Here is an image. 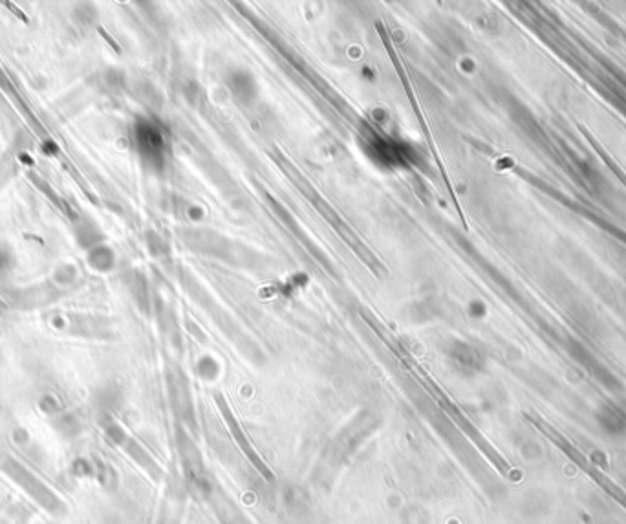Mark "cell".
I'll return each instance as SVG.
<instances>
[{
    "instance_id": "obj_2",
    "label": "cell",
    "mask_w": 626,
    "mask_h": 524,
    "mask_svg": "<svg viewBox=\"0 0 626 524\" xmlns=\"http://www.w3.org/2000/svg\"><path fill=\"white\" fill-rule=\"evenodd\" d=\"M26 174H28V176H30V178L33 180V183H35L37 187L41 189V191H44L46 196H48V198H50L51 202H53V204L57 205V208L61 209V211H65V213L68 214L70 219H76V213H74V211H71V209L68 208V205H66V202H62V198H61V196H59V194H56V193H53V191H51L50 185H48V183H46L44 180L39 178V176H37L35 173H31V171H26Z\"/></svg>"
},
{
    "instance_id": "obj_4",
    "label": "cell",
    "mask_w": 626,
    "mask_h": 524,
    "mask_svg": "<svg viewBox=\"0 0 626 524\" xmlns=\"http://www.w3.org/2000/svg\"><path fill=\"white\" fill-rule=\"evenodd\" d=\"M4 6H6V8H8V10L11 11V13H15V15L19 17V19H21L22 22H24V24H30V19H28V15H24V13H22V11L19 10V8H17L15 4H11V2H4Z\"/></svg>"
},
{
    "instance_id": "obj_5",
    "label": "cell",
    "mask_w": 626,
    "mask_h": 524,
    "mask_svg": "<svg viewBox=\"0 0 626 524\" xmlns=\"http://www.w3.org/2000/svg\"><path fill=\"white\" fill-rule=\"evenodd\" d=\"M97 31H99V35H101V37H103V39H105V41H106V42H108V44H110V46H112V48H114V50H116V51H117V53H119V51H121V50H119V46H117V42H116V41H114V39H112V37H110V35H108V33H106V31H105V30H103L101 26H97Z\"/></svg>"
},
{
    "instance_id": "obj_3",
    "label": "cell",
    "mask_w": 626,
    "mask_h": 524,
    "mask_svg": "<svg viewBox=\"0 0 626 524\" xmlns=\"http://www.w3.org/2000/svg\"><path fill=\"white\" fill-rule=\"evenodd\" d=\"M65 167H66V169H68V173H70V174H71V176H74V178H76V182H77V183H79V185H81V189H83V191H85V193H86V194H88V196H90V200H92V202H97V200H96V196H94V194H92V193H90V189H88V185H86V182H85V180H83V178H81V174L77 173V169H76V167H74V165H70V163L66 162V160H65Z\"/></svg>"
},
{
    "instance_id": "obj_1",
    "label": "cell",
    "mask_w": 626,
    "mask_h": 524,
    "mask_svg": "<svg viewBox=\"0 0 626 524\" xmlns=\"http://www.w3.org/2000/svg\"><path fill=\"white\" fill-rule=\"evenodd\" d=\"M579 130H581V133L584 134V137H586V140H588V143H590L591 147H593V151H595V153L599 154V156H601V160L606 163V165H608V169H610L611 173L616 174L617 178L621 180V182L626 185V174L623 173V169L619 167V165H617V163L610 158V154L606 153L604 147H602L601 143L597 142L595 137H593V136H591V134H590V130H588V128L582 127V125H581V127H579Z\"/></svg>"
}]
</instances>
